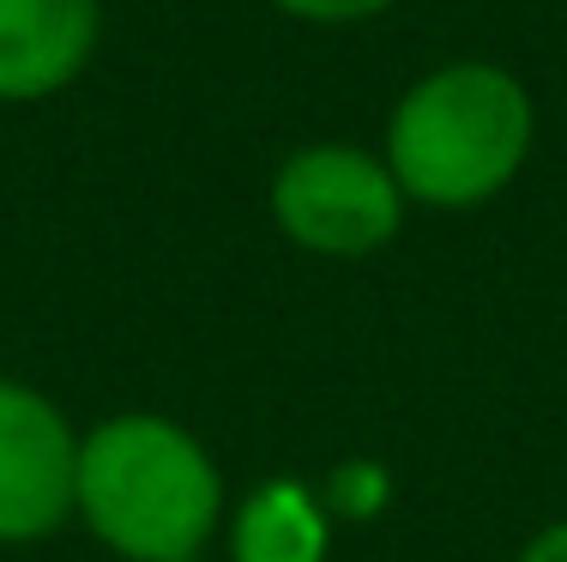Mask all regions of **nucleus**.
Masks as SVG:
<instances>
[{
  "instance_id": "obj_1",
  "label": "nucleus",
  "mask_w": 567,
  "mask_h": 562,
  "mask_svg": "<svg viewBox=\"0 0 567 562\" xmlns=\"http://www.w3.org/2000/svg\"><path fill=\"white\" fill-rule=\"evenodd\" d=\"M73 520L121 562H199L229 520V484L169 411H110L79 436Z\"/></svg>"
},
{
  "instance_id": "obj_2",
  "label": "nucleus",
  "mask_w": 567,
  "mask_h": 562,
  "mask_svg": "<svg viewBox=\"0 0 567 562\" xmlns=\"http://www.w3.org/2000/svg\"><path fill=\"white\" fill-rule=\"evenodd\" d=\"M537 145V103L502 61H441L399 91L381 157L399 194L429 212H471L525 176Z\"/></svg>"
},
{
  "instance_id": "obj_3",
  "label": "nucleus",
  "mask_w": 567,
  "mask_h": 562,
  "mask_svg": "<svg viewBox=\"0 0 567 562\" xmlns=\"http://www.w3.org/2000/svg\"><path fill=\"white\" fill-rule=\"evenodd\" d=\"M266 212L278 236L320 260H369L404 231L411 200L399 194L381 152L350 140L296 145L266 182Z\"/></svg>"
},
{
  "instance_id": "obj_4",
  "label": "nucleus",
  "mask_w": 567,
  "mask_h": 562,
  "mask_svg": "<svg viewBox=\"0 0 567 562\" xmlns=\"http://www.w3.org/2000/svg\"><path fill=\"white\" fill-rule=\"evenodd\" d=\"M79 436L61 399L0 375V544H43L73 527Z\"/></svg>"
},
{
  "instance_id": "obj_5",
  "label": "nucleus",
  "mask_w": 567,
  "mask_h": 562,
  "mask_svg": "<svg viewBox=\"0 0 567 562\" xmlns=\"http://www.w3.org/2000/svg\"><path fill=\"white\" fill-rule=\"evenodd\" d=\"M103 43V0H0V110L49 103L85 79Z\"/></svg>"
},
{
  "instance_id": "obj_6",
  "label": "nucleus",
  "mask_w": 567,
  "mask_h": 562,
  "mask_svg": "<svg viewBox=\"0 0 567 562\" xmlns=\"http://www.w3.org/2000/svg\"><path fill=\"white\" fill-rule=\"evenodd\" d=\"M229 562H327L332 556V508L296 478L254 484L224 520Z\"/></svg>"
},
{
  "instance_id": "obj_7",
  "label": "nucleus",
  "mask_w": 567,
  "mask_h": 562,
  "mask_svg": "<svg viewBox=\"0 0 567 562\" xmlns=\"http://www.w3.org/2000/svg\"><path fill=\"white\" fill-rule=\"evenodd\" d=\"M272 12L296 24H320V31H344V24H369L381 12H393L399 0H266Z\"/></svg>"
},
{
  "instance_id": "obj_8",
  "label": "nucleus",
  "mask_w": 567,
  "mask_h": 562,
  "mask_svg": "<svg viewBox=\"0 0 567 562\" xmlns=\"http://www.w3.org/2000/svg\"><path fill=\"white\" fill-rule=\"evenodd\" d=\"M513 562H567V514L549 520V527H537L532 539L519 544V556Z\"/></svg>"
}]
</instances>
